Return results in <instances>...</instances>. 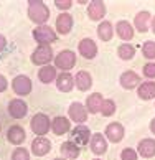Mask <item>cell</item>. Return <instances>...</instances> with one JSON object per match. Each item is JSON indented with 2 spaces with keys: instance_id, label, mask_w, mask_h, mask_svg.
<instances>
[{
  "instance_id": "obj_6",
  "label": "cell",
  "mask_w": 155,
  "mask_h": 160,
  "mask_svg": "<svg viewBox=\"0 0 155 160\" xmlns=\"http://www.w3.org/2000/svg\"><path fill=\"white\" fill-rule=\"evenodd\" d=\"M12 89L15 91L17 96H28L32 92V79L25 74L15 76L13 81H12Z\"/></svg>"
},
{
  "instance_id": "obj_13",
  "label": "cell",
  "mask_w": 155,
  "mask_h": 160,
  "mask_svg": "<svg viewBox=\"0 0 155 160\" xmlns=\"http://www.w3.org/2000/svg\"><path fill=\"white\" fill-rule=\"evenodd\" d=\"M119 82L124 89H135L140 84V76L135 73V71H124L119 78Z\"/></svg>"
},
{
  "instance_id": "obj_16",
  "label": "cell",
  "mask_w": 155,
  "mask_h": 160,
  "mask_svg": "<svg viewBox=\"0 0 155 160\" xmlns=\"http://www.w3.org/2000/svg\"><path fill=\"white\" fill-rule=\"evenodd\" d=\"M150 22H152L150 12L142 10V12H139V13L135 15V18H134V28L137 32H140V33H145V32H148Z\"/></svg>"
},
{
  "instance_id": "obj_21",
  "label": "cell",
  "mask_w": 155,
  "mask_h": 160,
  "mask_svg": "<svg viewBox=\"0 0 155 160\" xmlns=\"http://www.w3.org/2000/svg\"><path fill=\"white\" fill-rule=\"evenodd\" d=\"M114 32H117V37L121 38L122 41H130V40L134 38V33H135L134 27L130 25L127 20L117 22V25H116V30H114Z\"/></svg>"
},
{
  "instance_id": "obj_15",
  "label": "cell",
  "mask_w": 155,
  "mask_h": 160,
  "mask_svg": "<svg viewBox=\"0 0 155 160\" xmlns=\"http://www.w3.org/2000/svg\"><path fill=\"white\" fill-rule=\"evenodd\" d=\"M89 144H91L92 153H96V155H102V153L107 152V139H106L101 132L92 134V135H91V140H89Z\"/></svg>"
},
{
  "instance_id": "obj_41",
  "label": "cell",
  "mask_w": 155,
  "mask_h": 160,
  "mask_svg": "<svg viewBox=\"0 0 155 160\" xmlns=\"http://www.w3.org/2000/svg\"><path fill=\"white\" fill-rule=\"evenodd\" d=\"M94 160H101V158H94Z\"/></svg>"
},
{
  "instance_id": "obj_30",
  "label": "cell",
  "mask_w": 155,
  "mask_h": 160,
  "mask_svg": "<svg viewBox=\"0 0 155 160\" xmlns=\"http://www.w3.org/2000/svg\"><path fill=\"white\" fill-rule=\"evenodd\" d=\"M142 55H144V58H147V60H150V61L155 60V41L148 40L142 45Z\"/></svg>"
},
{
  "instance_id": "obj_36",
  "label": "cell",
  "mask_w": 155,
  "mask_h": 160,
  "mask_svg": "<svg viewBox=\"0 0 155 160\" xmlns=\"http://www.w3.org/2000/svg\"><path fill=\"white\" fill-rule=\"evenodd\" d=\"M7 88H8V81H7V78H5L3 74H0V92L7 91Z\"/></svg>"
},
{
  "instance_id": "obj_42",
  "label": "cell",
  "mask_w": 155,
  "mask_h": 160,
  "mask_svg": "<svg viewBox=\"0 0 155 160\" xmlns=\"http://www.w3.org/2000/svg\"><path fill=\"white\" fill-rule=\"evenodd\" d=\"M0 129H2V124H0Z\"/></svg>"
},
{
  "instance_id": "obj_18",
  "label": "cell",
  "mask_w": 155,
  "mask_h": 160,
  "mask_svg": "<svg viewBox=\"0 0 155 160\" xmlns=\"http://www.w3.org/2000/svg\"><path fill=\"white\" fill-rule=\"evenodd\" d=\"M51 150V142L46 137H37L32 142V153L37 157H45Z\"/></svg>"
},
{
  "instance_id": "obj_27",
  "label": "cell",
  "mask_w": 155,
  "mask_h": 160,
  "mask_svg": "<svg viewBox=\"0 0 155 160\" xmlns=\"http://www.w3.org/2000/svg\"><path fill=\"white\" fill-rule=\"evenodd\" d=\"M74 86L79 91H88L92 86V78L88 71H78L74 76Z\"/></svg>"
},
{
  "instance_id": "obj_20",
  "label": "cell",
  "mask_w": 155,
  "mask_h": 160,
  "mask_svg": "<svg viewBox=\"0 0 155 160\" xmlns=\"http://www.w3.org/2000/svg\"><path fill=\"white\" fill-rule=\"evenodd\" d=\"M137 153L144 158H152L155 155V139H142L137 145Z\"/></svg>"
},
{
  "instance_id": "obj_9",
  "label": "cell",
  "mask_w": 155,
  "mask_h": 160,
  "mask_svg": "<svg viewBox=\"0 0 155 160\" xmlns=\"http://www.w3.org/2000/svg\"><path fill=\"white\" fill-rule=\"evenodd\" d=\"M124 126L121 122H111V124H107V127H106V132H104V137L112 142V144H119L122 139H124Z\"/></svg>"
},
{
  "instance_id": "obj_29",
  "label": "cell",
  "mask_w": 155,
  "mask_h": 160,
  "mask_svg": "<svg viewBox=\"0 0 155 160\" xmlns=\"http://www.w3.org/2000/svg\"><path fill=\"white\" fill-rule=\"evenodd\" d=\"M117 56L121 58V60H124V61H129V60H132V58L135 56V48L130 43H122L117 48Z\"/></svg>"
},
{
  "instance_id": "obj_24",
  "label": "cell",
  "mask_w": 155,
  "mask_h": 160,
  "mask_svg": "<svg viewBox=\"0 0 155 160\" xmlns=\"http://www.w3.org/2000/svg\"><path fill=\"white\" fill-rule=\"evenodd\" d=\"M59 150H61L63 158H66V160H76L78 157H79V153H81V149L74 144V142H71V140L63 142Z\"/></svg>"
},
{
  "instance_id": "obj_14",
  "label": "cell",
  "mask_w": 155,
  "mask_h": 160,
  "mask_svg": "<svg viewBox=\"0 0 155 160\" xmlns=\"http://www.w3.org/2000/svg\"><path fill=\"white\" fill-rule=\"evenodd\" d=\"M71 130V122L68 117L64 116H56L55 119L51 121V132L55 135H64L66 132Z\"/></svg>"
},
{
  "instance_id": "obj_3",
  "label": "cell",
  "mask_w": 155,
  "mask_h": 160,
  "mask_svg": "<svg viewBox=\"0 0 155 160\" xmlns=\"http://www.w3.org/2000/svg\"><path fill=\"white\" fill-rule=\"evenodd\" d=\"M30 126H32V130L38 135V137H45V135L51 130V121H50V117L46 114L38 112V114H35L32 117Z\"/></svg>"
},
{
  "instance_id": "obj_34",
  "label": "cell",
  "mask_w": 155,
  "mask_h": 160,
  "mask_svg": "<svg viewBox=\"0 0 155 160\" xmlns=\"http://www.w3.org/2000/svg\"><path fill=\"white\" fill-rule=\"evenodd\" d=\"M142 73H144L145 78H148V79H153V78H155V63H153V61L147 63L145 66H144V69H142Z\"/></svg>"
},
{
  "instance_id": "obj_8",
  "label": "cell",
  "mask_w": 155,
  "mask_h": 160,
  "mask_svg": "<svg viewBox=\"0 0 155 160\" xmlns=\"http://www.w3.org/2000/svg\"><path fill=\"white\" fill-rule=\"evenodd\" d=\"M91 140V130H89L84 124L82 126H76L74 129H71V142H74L78 147L88 145Z\"/></svg>"
},
{
  "instance_id": "obj_10",
  "label": "cell",
  "mask_w": 155,
  "mask_h": 160,
  "mask_svg": "<svg viewBox=\"0 0 155 160\" xmlns=\"http://www.w3.org/2000/svg\"><path fill=\"white\" fill-rule=\"evenodd\" d=\"M78 51H79V55L82 58H86V60H94L98 55V45H96V41L91 40V38H82L79 41V45H78Z\"/></svg>"
},
{
  "instance_id": "obj_23",
  "label": "cell",
  "mask_w": 155,
  "mask_h": 160,
  "mask_svg": "<svg viewBox=\"0 0 155 160\" xmlns=\"http://www.w3.org/2000/svg\"><path fill=\"white\" fill-rule=\"evenodd\" d=\"M58 78V69L51 64H46V66H41L38 71V79L43 82V84H50V82L56 81Z\"/></svg>"
},
{
  "instance_id": "obj_37",
  "label": "cell",
  "mask_w": 155,
  "mask_h": 160,
  "mask_svg": "<svg viewBox=\"0 0 155 160\" xmlns=\"http://www.w3.org/2000/svg\"><path fill=\"white\" fill-rule=\"evenodd\" d=\"M5 46H7V38H5L3 35H0V53L5 50Z\"/></svg>"
},
{
  "instance_id": "obj_39",
  "label": "cell",
  "mask_w": 155,
  "mask_h": 160,
  "mask_svg": "<svg viewBox=\"0 0 155 160\" xmlns=\"http://www.w3.org/2000/svg\"><path fill=\"white\" fill-rule=\"evenodd\" d=\"M150 27H152V32L155 33V17L152 18V22H150Z\"/></svg>"
},
{
  "instance_id": "obj_31",
  "label": "cell",
  "mask_w": 155,
  "mask_h": 160,
  "mask_svg": "<svg viewBox=\"0 0 155 160\" xmlns=\"http://www.w3.org/2000/svg\"><path fill=\"white\" fill-rule=\"evenodd\" d=\"M116 102L112 99H104V102H102V108H101V114H102L104 117H111V116H114V112H116Z\"/></svg>"
},
{
  "instance_id": "obj_38",
  "label": "cell",
  "mask_w": 155,
  "mask_h": 160,
  "mask_svg": "<svg viewBox=\"0 0 155 160\" xmlns=\"http://www.w3.org/2000/svg\"><path fill=\"white\" fill-rule=\"evenodd\" d=\"M150 130H152V134L155 135V117H153L152 122H150Z\"/></svg>"
},
{
  "instance_id": "obj_11",
  "label": "cell",
  "mask_w": 155,
  "mask_h": 160,
  "mask_svg": "<svg viewBox=\"0 0 155 160\" xmlns=\"http://www.w3.org/2000/svg\"><path fill=\"white\" fill-rule=\"evenodd\" d=\"M8 114L13 117V119H22L28 114V106L23 99L15 98L8 102Z\"/></svg>"
},
{
  "instance_id": "obj_22",
  "label": "cell",
  "mask_w": 155,
  "mask_h": 160,
  "mask_svg": "<svg viewBox=\"0 0 155 160\" xmlns=\"http://www.w3.org/2000/svg\"><path fill=\"white\" fill-rule=\"evenodd\" d=\"M102 102H104L102 94H101V92H92L91 96H88V99H86V109H88V112H91V114H98V112H101Z\"/></svg>"
},
{
  "instance_id": "obj_1",
  "label": "cell",
  "mask_w": 155,
  "mask_h": 160,
  "mask_svg": "<svg viewBox=\"0 0 155 160\" xmlns=\"http://www.w3.org/2000/svg\"><path fill=\"white\" fill-rule=\"evenodd\" d=\"M28 17L33 23H37V27L45 25L50 18V8L46 7L45 2L32 0V2H28Z\"/></svg>"
},
{
  "instance_id": "obj_35",
  "label": "cell",
  "mask_w": 155,
  "mask_h": 160,
  "mask_svg": "<svg viewBox=\"0 0 155 160\" xmlns=\"http://www.w3.org/2000/svg\"><path fill=\"white\" fill-rule=\"evenodd\" d=\"M55 5H56L59 10H64V12H66V10H69L71 7H73V2H71V0H56Z\"/></svg>"
},
{
  "instance_id": "obj_28",
  "label": "cell",
  "mask_w": 155,
  "mask_h": 160,
  "mask_svg": "<svg viewBox=\"0 0 155 160\" xmlns=\"http://www.w3.org/2000/svg\"><path fill=\"white\" fill-rule=\"evenodd\" d=\"M98 37L102 40V41L112 40V37H114V27H112V23L109 20H104V22L99 23V27H98Z\"/></svg>"
},
{
  "instance_id": "obj_4",
  "label": "cell",
  "mask_w": 155,
  "mask_h": 160,
  "mask_svg": "<svg viewBox=\"0 0 155 160\" xmlns=\"http://www.w3.org/2000/svg\"><path fill=\"white\" fill-rule=\"evenodd\" d=\"M32 35H33V38H35V41H37L38 45H51L53 41H56V38H58L56 30H53V28L48 27V25L37 27L32 32Z\"/></svg>"
},
{
  "instance_id": "obj_25",
  "label": "cell",
  "mask_w": 155,
  "mask_h": 160,
  "mask_svg": "<svg viewBox=\"0 0 155 160\" xmlns=\"http://www.w3.org/2000/svg\"><path fill=\"white\" fill-rule=\"evenodd\" d=\"M56 88L61 92H69L74 88V76L71 73H61L56 78Z\"/></svg>"
},
{
  "instance_id": "obj_17",
  "label": "cell",
  "mask_w": 155,
  "mask_h": 160,
  "mask_svg": "<svg viewBox=\"0 0 155 160\" xmlns=\"http://www.w3.org/2000/svg\"><path fill=\"white\" fill-rule=\"evenodd\" d=\"M27 139V132H25V129H23L22 126H12L8 127L7 130V140L10 142V144H13V145H20L23 144Z\"/></svg>"
},
{
  "instance_id": "obj_5",
  "label": "cell",
  "mask_w": 155,
  "mask_h": 160,
  "mask_svg": "<svg viewBox=\"0 0 155 160\" xmlns=\"http://www.w3.org/2000/svg\"><path fill=\"white\" fill-rule=\"evenodd\" d=\"M53 48L51 45H38L32 53V63L37 66H46L53 60Z\"/></svg>"
},
{
  "instance_id": "obj_32",
  "label": "cell",
  "mask_w": 155,
  "mask_h": 160,
  "mask_svg": "<svg viewBox=\"0 0 155 160\" xmlns=\"http://www.w3.org/2000/svg\"><path fill=\"white\" fill-rule=\"evenodd\" d=\"M12 160H30V152L23 147H18L12 153Z\"/></svg>"
},
{
  "instance_id": "obj_40",
  "label": "cell",
  "mask_w": 155,
  "mask_h": 160,
  "mask_svg": "<svg viewBox=\"0 0 155 160\" xmlns=\"http://www.w3.org/2000/svg\"><path fill=\"white\" fill-rule=\"evenodd\" d=\"M53 160H66V158H63V157H56V158H53Z\"/></svg>"
},
{
  "instance_id": "obj_26",
  "label": "cell",
  "mask_w": 155,
  "mask_h": 160,
  "mask_svg": "<svg viewBox=\"0 0 155 160\" xmlns=\"http://www.w3.org/2000/svg\"><path fill=\"white\" fill-rule=\"evenodd\" d=\"M137 96L144 101H150L155 98V82L153 81H145L140 82L137 88Z\"/></svg>"
},
{
  "instance_id": "obj_19",
  "label": "cell",
  "mask_w": 155,
  "mask_h": 160,
  "mask_svg": "<svg viewBox=\"0 0 155 160\" xmlns=\"http://www.w3.org/2000/svg\"><path fill=\"white\" fill-rule=\"evenodd\" d=\"M71 30H73V17L66 13V12L59 13L56 17V33L68 35Z\"/></svg>"
},
{
  "instance_id": "obj_2",
  "label": "cell",
  "mask_w": 155,
  "mask_h": 160,
  "mask_svg": "<svg viewBox=\"0 0 155 160\" xmlns=\"http://www.w3.org/2000/svg\"><path fill=\"white\" fill-rule=\"evenodd\" d=\"M76 64V53L71 50H61L55 56V68L63 69V73H69Z\"/></svg>"
},
{
  "instance_id": "obj_33",
  "label": "cell",
  "mask_w": 155,
  "mask_h": 160,
  "mask_svg": "<svg viewBox=\"0 0 155 160\" xmlns=\"http://www.w3.org/2000/svg\"><path fill=\"white\" fill-rule=\"evenodd\" d=\"M139 158V153H137L135 149H130V147H126L121 152V160H137Z\"/></svg>"
},
{
  "instance_id": "obj_7",
  "label": "cell",
  "mask_w": 155,
  "mask_h": 160,
  "mask_svg": "<svg viewBox=\"0 0 155 160\" xmlns=\"http://www.w3.org/2000/svg\"><path fill=\"white\" fill-rule=\"evenodd\" d=\"M68 114H69V119L76 122L78 126H82V122L88 121V109L84 104L78 102V101H74V102H71L69 109H68Z\"/></svg>"
},
{
  "instance_id": "obj_12",
  "label": "cell",
  "mask_w": 155,
  "mask_h": 160,
  "mask_svg": "<svg viewBox=\"0 0 155 160\" xmlns=\"http://www.w3.org/2000/svg\"><path fill=\"white\" fill-rule=\"evenodd\" d=\"M106 3L104 2H101V0H94V2H89L88 5V15H89V18H91L92 22H99V20H102L104 18V15H106Z\"/></svg>"
}]
</instances>
